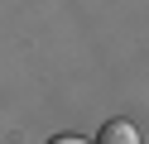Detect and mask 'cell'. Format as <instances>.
<instances>
[{
    "label": "cell",
    "mask_w": 149,
    "mask_h": 144,
    "mask_svg": "<svg viewBox=\"0 0 149 144\" xmlns=\"http://www.w3.org/2000/svg\"><path fill=\"white\" fill-rule=\"evenodd\" d=\"M48 144H87V139H77V134H58V139H48Z\"/></svg>",
    "instance_id": "cell-2"
},
{
    "label": "cell",
    "mask_w": 149,
    "mask_h": 144,
    "mask_svg": "<svg viewBox=\"0 0 149 144\" xmlns=\"http://www.w3.org/2000/svg\"><path fill=\"white\" fill-rule=\"evenodd\" d=\"M96 144H139V130L130 120H106L101 134H96Z\"/></svg>",
    "instance_id": "cell-1"
}]
</instances>
